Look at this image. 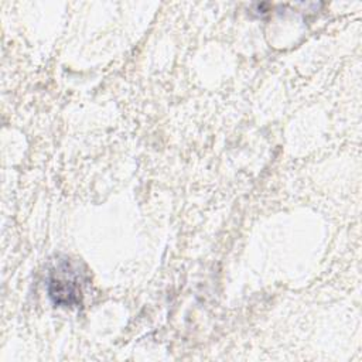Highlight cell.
Masks as SVG:
<instances>
[{
  "label": "cell",
  "instance_id": "1",
  "mask_svg": "<svg viewBox=\"0 0 362 362\" xmlns=\"http://www.w3.org/2000/svg\"><path fill=\"white\" fill-rule=\"evenodd\" d=\"M47 291L55 305H79L82 301V273L68 259L59 260L48 273Z\"/></svg>",
  "mask_w": 362,
  "mask_h": 362
}]
</instances>
